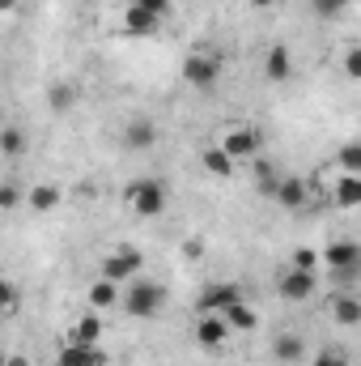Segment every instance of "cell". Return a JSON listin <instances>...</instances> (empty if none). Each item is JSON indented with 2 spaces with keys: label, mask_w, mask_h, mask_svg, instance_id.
<instances>
[{
  "label": "cell",
  "mask_w": 361,
  "mask_h": 366,
  "mask_svg": "<svg viewBox=\"0 0 361 366\" xmlns=\"http://www.w3.org/2000/svg\"><path fill=\"white\" fill-rule=\"evenodd\" d=\"M98 337H102V320H98V311L81 315V320L73 324V332H68V341H86V345H98Z\"/></svg>",
  "instance_id": "cell-14"
},
{
  "label": "cell",
  "mask_w": 361,
  "mask_h": 366,
  "mask_svg": "<svg viewBox=\"0 0 361 366\" xmlns=\"http://www.w3.org/2000/svg\"><path fill=\"white\" fill-rule=\"evenodd\" d=\"M98 362H102L98 345H86V341H68L60 350V366H98Z\"/></svg>",
  "instance_id": "cell-10"
},
{
  "label": "cell",
  "mask_w": 361,
  "mask_h": 366,
  "mask_svg": "<svg viewBox=\"0 0 361 366\" xmlns=\"http://www.w3.org/2000/svg\"><path fill=\"white\" fill-rule=\"evenodd\" d=\"M128 200H132L136 217H158V213L166 209V192H162L158 179H141L132 192H128Z\"/></svg>",
  "instance_id": "cell-4"
},
{
  "label": "cell",
  "mask_w": 361,
  "mask_h": 366,
  "mask_svg": "<svg viewBox=\"0 0 361 366\" xmlns=\"http://www.w3.org/2000/svg\"><path fill=\"white\" fill-rule=\"evenodd\" d=\"M264 69H268L272 81H285V77H289V51H285V47H272L268 60H264Z\"/></svg>",
  "instance_id": "cell-19"
},
{
  "label": "cell",
  "mask_w": 361,
  "mask_h": 366,
  "mask_svg": "<svg viewBox=\"0 0 361 366\" xmlns=\"http://www.w3.org/2000/svg\"><path fill=\"white\" fill-rule=\"evenodd\" d=\"M119 290H123V285H115V281L98 277V281L90 285V307H93V311H106V307H115V302H119Z\"/></svg>",
  "instance_id": "cell-13"
},
{
  "label": "cell",
  "mask_w": 361,
  "mask_h": 366,
  "mask_svg": "<svg viewBox=\"0 0 361 366\" xmlns=\"http://www.w3.org/2000/svg\"><path fill=\"white\" fill-rule=\"evenodd\" d=\"M158 21H162V17H153V13H149V9H141L136 0H132V4H128V13H123V30H128V34H153V30H158Z\"/></svg>",
  "instance_id": "cell-11"
},
{
  "label": "cell",
  "mask_w": 361,
  "mask_h": 366,
  "mask_svg": "<svg viewBox=\"0 0 361 366\" xmlns=\"http://www.w3.org/2000/svg\"><path fill=\"white\" fill-rule=\"evenodd\" d=\"M30 204H34V209H51V204H56V187H34V192H30Z\"/></svg>",
  "instance_id": "cell-24"
},
{
  "label": "cell",
  "mask_w": 361,
  "mask_h": 366,
  "mask_svg": "<svg viewBox=\"0 0 361 366\" xmlns=\"http://www.w3.org/2000/svg\"><path fill=\"white\" fill-rule=\"evenodd\" d=\"M272 354H276L280 362H298V358L306 354V341H302V337H293V332H285V337H276Z\"/></svg>",
  "instance_id": "cell-16"
},
{
  "label": "cell",
  "mask_w": 361,
  "mask_h": 366,
  "mask_svg": "<svg viewBox=\"0 0 361 366\" xmlns=\"http://www.w3.org/2000/svg\"><path fill=\"white\" fill-rule=\"evenodd\" d=\"M332 200L340 209H357L361 204V171H340V183H332Z\"/></svg>",
  "instance_id": "cell-7"
},
{
  "label": "cell",
  "mask_w": 361,
  "mask_h": 366,
  "mask_svg": "<svg viewBox=\"0 0 361 366\" xmlns=\"http://www.w3.org/2000/svg\"><path fill=\"white\" fill-rule=\"evenodd\" d=\"M251 4H272V0H251Z\"/></svg>",
  "instance_id": "cell-29"
},
{
  "label": "cell",
  "mask_w": 361,
  "mask_h": 366,
  "mask_svg": "<svg viewBox=\"0 0 361 366\" xmlns=\"http://www.w3.org/2000/svg\"><path fill=\"white\" fill-rule=\"evenodd\" d=\"M51 102H56V107H68V102H73V90H68V86H56V90H51Z\"/></svg>",
  "instance_id": "cell-27"
},
{
  "label": "cell",
  "mask_w": 361,
  "mask_h": 366,
  "mask_svg": "<svg viewBox=\"0 0 361 366\" xmlns=\"http://www.w3.org/2000/svg\"><path fill=\"white\" fill-rule=\"evenodd\" d=\"M221 315H225L230 328H255V311H251L247 302H234V307H225Z\"/></svg>",
  "instance_id": "cell-18"
},
{
  "label": "cell",
  "mask_w": 361,
  "mask_h": 366,
  "mask_svg": "<svg viewBox=\"0 0 361 366\" xmlns=\"http://www.w3.org/2000/svg\"><path fill=\"white\" fill-rule=\"evenodd\" d=\"M340 73H345L349 81H361V43H353V47L340 51Z\"/></svg>",
  "instance_id": "cell-20"
},
{
  "label": "cell",
  "mask_w": 361,
  "mask_h": 366,
  "mask_svg": "<svg viewBox=\"0 0 361 366\" xmlns=\"http://www.w3.org/2000/svg\"><path fill=\"white\" fill-rule=\"evenodd\" d=\"M319 260H323V256L310 252V247H298V252L289 256V264H298V269H319Z\"/></svg>",
  "instance_id": "cell-22"
},
{
  "label": "cell",
  "mask_w": 361,
  "mask_h": 366,
  "mask_svg": "<svg viewBox=\"0 0 361 366\" xmlns=\"http://www.w3.org/2000/svg\"><path fill=\"white\" fill-rule=\"evenodd\" d=\"M136 273H141V256H136L132 247H115V252L102 260V277H106V281H115V285L136 281Z\"/></svg>",
  "instance_id": "cell-3"
},
{
  "label": "cell",
  "mask_w": 361,
  "mask_h": 366,
  "mask_svg": "<svg viewBox=\"0 0 361 366\" xmlns=\"http://www.w3.org/2000/svg\"><path fill=\"white\" fill-rule=\"evenodd\" d=\"M128 141H132V145H153V124H149V119H136V124L128 128Z\"/></svg>",
  "instance_id": "cell-21"
},
{
  "label": "cell",
  "mask_w": 361,
  "mask_h": 366,
  "mask_svg": "<svg viewBox=\"0 0 361 366\" xmlns=\"http://www.w3.org/2000/svg\"><path fill=\"white\" fill-rule=\"evenodd\" d=\"M123 307H128L136 320H149V315L162 307V285H158V281H128V285H123Z\"/></svg>",
  "instance_id": "cell-2"
},
{
  "label": "cell",
  "mask_w": 361,
  "mask_h": 366,
  "mask_svg": "<svg viewBox=\"0 0 361 366\" xmlns=\"http://www.w3.org/2000/svg\"><path fill=\"white\" fill-rule=\"evenodd\" d=\"M225 332H230V324H225V315H200V324H195V341L200 345H208V350H217L221 341H225Z\"/></svg>",
  "instance_id": "cell-9"
},
{
  "label": "cell",
  "mask_w": 361,
  "mask_h": 366,
  "mask_svg": "<svg viewBox=\"0 0 361 366\" xmlns=\"http://www.w3.org/2000/svg\"><path fill=\"white\" fill-rule=\"evenodd\" d=\"M280 298H289V302H306L310 294H315V269H298V264H289L285 273H280Z\"/></svg>",
  "instance_id": "cell-6"
},
{
  "label": "cell",
  "mask_w": 361,
  "mask_h": 366,
  "mask_svg": "<svg viewBox=\"0 0 361 366\" xmlns=\"http://www.w3.org/2000/svg\"><path fill=\"white\" fill-rule=\"evenodd\" d=\"M306 196H310V187H306L302 179H280V183H276V200H280V204H289V209L306 204Z\"/></svg>",
  "instance_id": "cell-15"
},
{
  "label": "cell",
  "mask_w": 361,
  "mask_h": 366,
  "mask_svg": "<svg viewBox=\"0 0 361 366\" xmlns=\"http://www.w3.org/2000/svg\"><path fill=\"white\" fill-rule=\"evenodd\" d=\"M217 73H221V64H217V56H204V51H191V56L183 60V81H187V86H195V90H208V86L217 81Z\"/></svg>",
  "instance_id": "cell-5"
},
{
  "label": "cell",
  "mask_w": 361,
  "mask_h": 366,
  "mask_svg": "<svg viewBox=\"0 0 361 366\" xmlns=\"http://www.w3.org/2000/svg\"><path fill=\"white\" fill-rule=\"evenodd\" d=\"M4 9H13V0H4Z\"/></svg>",
  "instance_id": "cell-30"
},
{
  "label": "cell",
  "mask_w": 361,
  "mask_h": 366,
  "mask_svg": "<svg viewBox=\"0 0 361 366\" xmlns=\"http://www.w3.org/2000/svg\"><path fill=\"white\" fill-rule=\"evenodd\" d=\"M204 171H213V175H230V171H234V158H230L221 145H213V149H204Z\"/></svg>",
  "instance_id": "cell-17"
},
{
  "label": "cell",
  "mask_w": 361,
  "mask_h": 366,
  "mask_svg": "<svg viewBox=\"0 0 361 366\" xmlns=\"http://www.w3.org/2000/svg\"><path fill=\"white\" fill-rule=\"evenodd\" d=\"M323 264L336 269V273H349V269H357L361 264V247L357 243H332V247L323 252Z\"/></svg>",
  "instance_id": "cell-8"
},
{
  "label": "cell",
  "mask_w": 361,
  "mask_h": 366,
  "mask_svg": "<svg viewBox=\"0 0 361 366\" xmlns=\"http://www.w3.org/2000/svg\"><path fill=\"white\" fill-rule=\"evenodd\" d=\"M310 366H349V358H345L340 350H319V354L310 358Z\"/></svg>",
  "instance_id": "cell-23"
},
{
  "label": "cell",
  "mask_w": 361,
  "mask_h": 366,
  "mask_svg": "<svg viewBox=\"0 0 361 366\" xmlns=\"http://www.w3.org/2000/svg\"><path fill=\"white\" fill-rule=\"evenodd\" d=\"M136 4H141V9H149L153 17H166V13H171V0H136Z\"/></svg>",
  "instance_id": "cell-26"
},
{
  "label": "cell",
  "mask_w": 361,
  "mask_h": 366,
  "mask_svg": "<svg viewBox=\"0 0 361 366\" xmlns=\"http://www.w3.org/2000/svg\"><path fill=\"white\" fill-rule=\"evenodd\" d=\"M340 4H345V0H319V13H327V17H332V13H336Z\"/></svg>",
  "instance_id": "cell-28"
},
{
  "label": "cell",
  "mask_w": 361,
  "mask_h": 366,
  "mask_svg": "<svg viewBox=\"0 0 361 366\" xmlns=\"http://www.w3.org/2000/svg\"><path fill=\"white\" fill-rule=\"evenodd\" d=\"M217 145H221L234 162H243V158H255V154H260V132H255L251 124H225Z\"/></svg>",
  "instance_id": "cell-1"
},
{
  "label": "cell",
  "mask_w": 361,
  "mask_h": 366,
  "mask_svg": "<svg viewBox=\"0 0 361 366\" xmlns=\"http://www.w3.org/2000/svg\"><path fill=\"white\" fill-rule=\"evenodd\" d=\"M332 315H336V324H361V298H353L349 290H340V294H332Z\"/></svg>",
  "instance_id": "cell-12"
},
{
  "label": "cell",
  "mask_w": 361,
  "mask_h": 366,
  "mask_svg": "<svg viewBox=\"0 0 361 366\" xmlns=\"http://www.w3.org/2000/svg\"><path fill=\"white\" fill-rule=\"evenodd\" d=\"M4 154H9V158L21 154V132H17V128H4Z\"/></svg>",
  "instance_id": "cell-25"
}]
</instances>
